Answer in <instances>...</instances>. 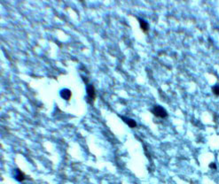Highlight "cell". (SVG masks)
Wrapping results in <instances>:
<instances>
[{"label": "cell", "mask_w": 219, "mask_h": 184, "mask_svg": "<svg viewBox=\"0 0 219 184\" xmlns=\"http://www.w3.org/2000/svg\"><path fill=\"white\" fill-rule=\"evenodd\" d=\"M210 168H213V169H216V164H215V163L210 164Z\"/></svg>", "instance_id": "cell-8"}, {"label": "cell", "mask_w": 219, "mask_h": 184, "mask_svg": "<svg viewBox=\"0 0 219 184\" xmlns=\"http://www.w3.org/2000/svg\"><path fill=\"white\" fill-rule=\"evenodd\" d=\"M151 113L154 114L155 117L160 118V119H165L168 117V113L167 111L164 109L163 107H161V105H154V107L151 109Z\"/></svg>", "instance_id": "cell-1"}, {"label": "cell", "mask_w": 219, "mask_h": 184, "mask_svg": "<svg viewBox=\"0 0 219 184\" xmlns=\"http://www.w3.org/2000/svg\"><path fill=\"white\" fill-rule=\"evenodd\" d=\"M86 91H87V95H88V98L94 101L96 98V91H95L94 86L92 84H88L86 88Z\"/></svg>", "instance_id": "cell-2"}, {"label": "cell", "mask_w": 219, "mask_h": 184, "mask_svg": "<svg viewBox=\"0 0 219 184\" xmlns=\"http://www.w3.org/2000/svg\"><path fill=\"white\" fill-rule=\"evenodd\" d=\"M139 25H140V28L142 29V31L144 32V33H146V32H148L149 30V25L148 23L146 22V21H145L144 20H141L139 19Z\"/></svg>", "instance_id": "cell-6"}, {"label": "cell", "mask_w": 219, "mask_h": 184, "mask_svg": "<svg viewBox=\"0 0 219 184\" xmlns=\"http://www.w3.org/2000/svg\"><path fill=\"white\" fill-rule=\"evenodd\" d=\"M121 118H122V120H123L130 127L134 128V127H137V122H136L134 120H132V119H130V118H127V117H123V116H122Z\"/></svg>", "instance_id": "cell-5"}, {"label": "cell", "mask_w": 219, "mask_h": 184, "mask_svg": "<svg viewBox=\"0 0 219 184\" xmlns=\"http://www.w3.org/2000/svg\"><path fill=\"white\" fill-rule=\"evenodd\" d=\"M212 92L215 96H219V85H215L212 88Z\"/></svg>", "instance_id": "cell-7"}, {"label": "cell", "mask_w": 219, "mask_h": 184, "mask_svg": "<svg viewBox=\"0 0 219 184\" xmlns=\"http://www.w3.org/2000/svg\"><path fill=\"white\" fill-rule=\"evenodd\" d=\"M14 177L18 181H23L24 180H26V175H24V173L21 172L20 169L14 170Z\"/></svg>", "instance_id": "cell-3"}, {"label": "cell", "mask_w": 219, "mask_h": 184, "mask_svg": "<svg viewBox=\"0 0 219 184\" xmlns=\"http://www.w3.org/2000/svg\"><path fill=\"white\" fill-rule=\"evenodd\" d=\"M71 96H72V93L68 89H64L60 91V96L62 97L63 99H65L66 101H69L70 98H71Z\"/></svg>", "instance_id": "cell-4"}]
</instances>
